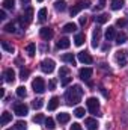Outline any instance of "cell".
I'll return each instance as SVG.
<instances>
[{"label":"cell","mask_w":128,"mask_h":130,"mask_svg":"<svg viewBox=\"0 0 128 130\" xmlns=\"http://www.w3.org/2000/svg\"><path fill=\"white\" fill-rule=\"evenodd\" d=\"M47 8H41L39 9V12H38V20L41 21V23H44L45 20H47Z\"/></svg>","instance_id":"ffe728a7"},{"label":"cell","mask_w":128,"mask_h":130,"mask_svg":"<svg viewBox=\"0 0 128 130\" xmlns=\"http://www.w3.org/2000/svg\"><path fill=\"white\" fill-rule=\"evenodd\" d=\"M105 6V0H99V3H98V9H102Z\"/></svg>","instance_id":"ee69618b"},{"label":"cell","mask_w":128,"mask_h":130,"mask_svg":"<svg viewBox=\"0 0 128 130\" xmlns=\"http://www.w3.org/2000/svg\"><path fill=\"white\" fill-rule=\"evenodd\" d=\"M62 61H63V62H68V64H71V65L75 64V58H74L72 53H66V55H63V56H62Z\"/></svg>","instance_id":"44dd1931"},{"label":"cell","mask_w":128,"mask_h":130,"mask_svg":"<svg viewBox=\"0 0 128 130\" xmlns=\"http://www.w3.org/2000/svg\"><path fill=\"white\" fill-rule=\"evenodd\" d=\"M92 74H94V70H92V68H89V67H86V68H81V70L78 71V76H80V79H81V80H86V82H89V80H91Z\"/></svg>","instance_id":"52a82bcc"},{"label":"cell","mask_w":128,"mask_h":130,"mask_svg":"<svg viewBox=\"0 0 128 130\" xmlns=\"http://www.w3.org/2000/svg\"><path fill=\"white\" fill-rule=\"evenodd\" d=\"M86 106H88V109H89L91 113H98V110H99V103H98V100L95 97L88 98L86 100Z\"/></svg>","instance_id":"277c9868"},{"label":"cell","mask_w":128,"mask_h":130,"mask_svg":"<svg viewBox=\"0 0 128 130\" xmlns=\"http://www.w3.org/2000/svg\"><path fill=\"white\" fill-rule=\"evenodd\" d=\"M2 48H3V50H6L8 53H14V52H15L14 45H12V44H9L8 41H2Z\"/></svg>","instance_id":"d4e9b609"},{"label":"cell","mask_w":128,"mask_h":130,"mask_svg":"<svg viewBox=\"0 0 128 130\" xmlns=\"http://www.w3.org/2000/svg\"><path fill=\"white\" fill-rule=\"evenodd\" d=\"M57 48H60V50H63V48H68L69 45H71V41H69V38H66V36H63V38H60L59 41H57Z\"/></svg>","instance_id":"5bb4252c"},{"label":"cell","mask_w":128,"mask_h":130,"mask_svg":"<svg viewBox=\"0 0 128 130\" xmlns=\"http://www.w3.org/2000/svg\"><path fill=\"white\" fill-rule=\"evenodd\" d=\"M54 8H56V11L63 12L65 9H66V2H65V0H57V2L54 3Z\"/></svg>","instance_id":"7402d4cb"},{"label":"cell","mask_w":128,"mask_h":130,"mask_svg":"<svg viewBox=\"0 0 128 130\" xmlns=\"http://www.w3.org/2000/svg\"><path fill=\"white\" fill-rule=\"evenodd\" d=\"M115 59L121 67H125L127 65V52L125 50H118L116 55H115Z\"/></svg>","instance_id":"8992f818"},{"label":"cell","mask_w":128,"mask_h":130,"mask_svg":"<svg viewBox=\"0 0 128 130\" xmlns=\"http://www.w3.org/2000/svg\"><path fill=\"white\" fill-rule=\"evenodd\" d=\"M33 18V9L32 8H27L24 12H23V17H21V24L24 26V24H29L30 21H32Z\"/></svg>","instance_id":"ba28073f"},{"label":"cell","mask_w":128,"mask_h":130,"mask_svg":"<svg viewBox=\"0 0 128 130\" xmlns=\"http://www.w3.org/2000/svg\"><path fill=\"white\" fill-rule=\"evenodd\" d=\"M78 61H80L81 64H86V65H89V64L94 62L92 56H91L89 53H86V52H80V53H78Z\"/></svg>","instance_id":"9c48e42d"},{"label":"cell","mask_w":128,"mask_h":130,"mask_svg":"<svg viewBox=\"0 0 128 130\" xmlns=\"http://www.w3.org/2000/svg\"><path fill=\"white\" fill-rule=\"evenodd\" d=\"M6 130H17V129H6Z\"/></svg>","instance_id":"681fc988"},{"label":"cell","mask_w":128,"mask_h":130,"mask_svg":"<svg viewBox=\"0 0 128 130\" xmlns=\"http://www.w3.org/2000/svg\"><path fill=\"white\" fill-rule=\"evenodd\" d=\"M99 38H101V29H99V27H95V29H94V36H92V47H94V48L98 47Z\"/></svg>","instance_id":"7c38bea8"},{"label":"cell","mask_w":128,"mask_h":130,"mask_svg":"<svg viewBox=\"0 0 128 130\" xmlns=\"http://www.w3.org/2000/svg\"><path fill=\"white\" fill-rule=\"evenodd\" d=\"M3 9H14L15 6V0H3Z\"/></svg>","instance_id":"4316f807"},{"label":"cell","mask_w":128,"mask_h":130,"mask_svg":"<svg viewBox=\"0 0 128 130\" xmlns=\"http://www.w3.org/2000/svg\"><path fill=\"white\" fill-rule=\"evenodd\" d=\"M116 35H118V33H116V29H115L113 26H110V27L105 30V39H107V41H112V39L116 38Z\"/></svg>","instance_id":"2e32d148"},{"label":"cell","mask_w":128,"mask_h":130,"mask_svg":"<svg viewBox=\"0 0 128 130\" xmlns=\"http://www.w3.org/2000/svg\"><path fill=\"white\" fill-rule=\"evenodd\" d=\"M71 80H72V77H69V76H66L62 79V86H66V85H69L71 83Z\"/></svg>","instance_id":"ab89813d"},{"label":"cell","mask_w":128,"mask_h":130,"mask_svg":"<svg viewBox=\"0 0 128 130\" xmlns=\"http://www.w3.org/2000/svg\"><path fill=\"white\" fill-rule=\"evenodd\" d=\"M38 2H39V3H41V2H44V0H38Z\"/></svg>","instance_id":"f907efd6"},{"label":"cell","mask_w":128,"mask_h":130,"mask_svg":"<svg viewBox=\"0 0 128 130\" xmlns=\"http://www.w3.org/2000/svg\"><path fill=\"white\" fill-rule=\"evenodd\" d=\"M81 9H83V8H81V5H80V3H77L75 6H72V8H71V17H75Z\"/></svg>","instance_id":"f546056e"},{"label":"cell","mask_w":128,"mask_h":130,"mask_svg":"<svg viewBox=\"0 0 128 130\" xmlns=\"http://www.w3.org/2000/svg\"><path fill=\"white\" fill-rule=\"evenodd\" d=\"M124 5H125V0H112V2H110V6H112L113 11H119V9H122Z\"/></svg>","instance_id":"9a60e30c"},{"label":"cell","mask_w":128,"mask_h":130,"mask_svg":"<svg viewBox=\"0 0 128 130\" xmlns=\"http://www.w3.org/2000/svg\"><path fill=\"white\" fill-rule=\"evenodd\" d=\"M33 121H35V123H45V120H44V115H41V113H38V115L33 118Z\"/></svg>","instance_id":"f35d334b"},{"label":"cell","mask_w":128,"mask_h":130,"mask_svg":"<svg viewBox=\"0 0 128 130\" xmlns=\"http://www.w3.org/2000/svg\"><path fill=\"white\" fill-rule=\"evenodd\" d=\"M95 21L98 24H104V23L109 21V15H107V14H99V15L95 17Z\"/></svg>","instance_id":"603a6c76"},{"label":"cell","mask_w":128,"mask_h":130,"mask_svg":"<svg viewBox=\"0 0 128 130\" xmlns=\"http://www.w3.org/2000/svg\"><path fill=\"white\" fill-rule=\"evenodd\" d=\"M71 130H83V129H81V126H80L78 123H74V124L71 126Z\"/></svg>","instance_id":"7bdbcfd3"},{"label":"cell","mask_w":128,"mask_h":130,"mask_svg":"<svg viewBox=\"0 0 128 130\" xmlns=\"http://www.w3.org/2000/svg\"><path fill=\"white\" fill-rule=\"evenodd\" d=\"M75 29H77V24H75V23H66L62 30L66 32V33H69V32H75Z\"/></svg>","instance_id":"484cf974"},{"label":"cell","mask_w":128,"mask_h":130,"mask_svg":"<svg viewBox=\"0 0 128 130\" xmlns=\"http://www.w3.org/2000/svg\"><path fill=\"white\" fill-rule=\"evenodd\" d=\"M6 18V12H5V9H2L0 11V20H5Z\"/></svg>","instance_id":"f6af8a7d"},{"label":"cell","mask_w":128,"mask_h":130,"mask_svg":"<svg viewBox=\"0 0 128 130\" xmlns=\"http://www.w3.org/2000/svg\"><path fill=\"white\" fill-rule=\"evenodd\" d=\"M127 20H118V21H116V24H118V26H119V27H124V26H127Z\"/></svg>","instance_id":"b9f144b4"},{"label":"cell","mask_w":128,"mask_h":130,"mask_svg":"<svg viewBox=\"0 0 128 130\" xmlns=\"http://www.w3.org/2000/svg\"><path fill=\"white\" fill-rule=\"evenodd\" d=\"M5 30L8 33H14L15 32V26H14V23H8L6 26H5Z\"/></svg>","instance_id":"e575fe53"},{"label":"cell","mask_w":128,"mask_h":130,"mask_svg":"<svg viewBox=\"0 0 128 130\" xmlns=\"http://www.w3.org/2000/svg\"><path fill=\"white\" fill-rule=\"evenodd\" d=\"M42 104H44V100L42 98H36V100H33V103H32L33 109H41Z\"/></svg>","instance_id":"1f68e13d"},{"label":"cell","mask_w":128,"mask_h":130,"mask_svg":"<svg viewBox=\"0 0 128 130\" xmlns=\"http://www.w3.org/2000/svg\"><path fill=\"white\" fill-rule=\"evenodd\" d=\"M11 121H12V113H9V112H3V113H2V120H0L2 126H6V124L11 123Z\"/></svg>","instance_id":"ac0fdd59"},{"label":"cell","mask_w":128,"mask_h":130,"mask_svg":"<svg viewBox=\"0 0 128 130\" xmlns=\"http://www.w3.org/2000/svg\"><path fill=\"white\" fill-rule=\"evenodd\" d=\"M80 5H81V8H91V2L89 0H81V2H78Z\"/></svg>","instance_id":"60d3db41"},{"label":"cell","mask_w":128,"mask_h":130,"mask_svg":"<svg viewBox=\"0 0 128 130\" xmlns=\"http://www.w3.org/2000/svg\"><path fill=\"white\" fill-rule=\"evenodd\" d=\"M54 65H56V62H54L53 59H44V61L41 62V70H42L45 74H50V73L54 71Z\"/></svg>","instance_id":"3957f363"},{"label":"cell","mask_w":128,"mask_h":130,"mask_svg":"<svg viewBox=\"0 0 128 130\" xmlns=\"http://www.w3.org/2000/svg\"><path fill=\"white\" fill-rule=\"evenodd\" d=\"M84 126L88 127V130H98V127H99V124H98V121L95 118H86Z\"/></svg>","instance_id":"8fae6325"},{"label":"cell","mask_w":128,"mask_h":130,"mask_svg":"<svg viewBox=\"0 0 128 130\" xmlns=\"http://www.w3.org/2000/svg\"><path fill=\"white\" fill-rule=\"evenodd\" d=\"M81 97H83V88L80 85L71 86L66 91V94H65V98H66V103L68 104H77V103H80Z\"/></svg>","instance_id":"6da1fadb"},{"label":"cell","mask_w":128,"mask_h":130,"mask_svg":"<svg viewBox=\"0 0 128 130\" xmlns=\"http://www.w3.org/2000/svg\"><path fill=\"white\" fill-rule=\"evenodd\" d=\"M32 88H33L35 92L42 94V92L45 91V82H44V79H42V77H36V79H33Z\"/></svg>","instance_id":"7a4b0ae2"},{"label":"cell","mask_w":128,"mask_h":130,"mask_svg":"<svg viewBox=\"0 0 128 130\" xmlns=\"http://www.w3.org/2000/svg\"><path fill=\"white\" fill-rule=\"evenodd\" d=\"M69 113H66V112H62V113H57V121L60 123V124H66L68 121H69Z\"/></svg>","instance_id":"d6986e66"},{"label":"cell","mask_w":128,"mask_h":130,"mask_svg":"<svg viewBox=\"0 0 128 130\" xmlns=\"http://www.w3.org/2000/svg\"><path fill=\"white\" fill-rule=\"evenodd\" d=\"M3 77H5V82H14L15 80V71L12 68H8L3 73Z\"/></svg>","instance_id":"4fadbf2b"},{"label":"cell","mask_w":128,"mask_h":130,"mask_svg":"<svg viewBox=\"0 0 128 130\" xmlns=\"http://www.w3.org/2000/svg\"><path fill=\"white\" fill-rule=\"evenodd\" d=\"M48 86H50V89H54V86H56V82H54V80H50Z\"/></svg>","instance_id":"7dc6e473"},{"label":"cell","mask_w":128,"mask_h":130,"mask_svg":"<svg viewBox=\"0 0 128 130\" xmlns=\"http://www.w3.org/2000/svg\"><path fill=\"white\" fill-rule=\"evenodd\" d=\"M26 126H27V124H26L24 121H17V123H15V129L17 130H26Z\"/></svg>","instance_id":"8d00e7d4"},{"label":"cell","mask_w":128,"mask_h":130,"mask_svg":"<svg viewBox=\"0 0 128 130\" xmlns=\"http://www.w3.org/2000/svg\"><path fill=\"white\" fill-rule=\"evenodd\" d=\"M84 113H86V112H84V107H77V109L74 110V115H75L77 118H83Z\"/></svg>","instance_id":"d6a6232c"},{"label":"cell","mask_w":128,"mask_h":130,"mask_svg":"<svg viewBox=\"0 0 128 130\" xmlns=\"http://www.w3.org/2000/svg\"><path fill=\"white\" fill-rule=\"evenodd\" d=\"M21 2H23V3H29L30 0H21Z\"/></svg>","instance_id":"c3c4849f"},{"label":"cell","mask_w":128,"mask_h":130,"mask_svg":"<svg viewBox=\"0 0 128 130\" xmlns=\"http://www.w3.org/2000/svg\"><path fill=\"white\" fill-rule=\"evenodd\" d=\"M68 74H69V70H68L66 67H62V68L59 70V76H60V77H66Z\"/></svg>","instance_id":"74e56055"},{"label":"cell","mask_w":128,"mask_h":130,"mask_svg":"<svg viewBox=\"0 0 128 130\" xmlns=\"http://www.w3.org/2000/svg\"><path fill=\"white\" fill-rule=\"evenodd\" d=\"M17 95H18L20 98H24L26 95H27L26 88H24V86H18V88H17Z\"/></svg>","instance_id":"4dcf8cb0"},{"label":"cell","mask_w":128,"mask_h":130,"mask_svg":"<svg viewBox=\"0 0 128 130\" xmlns=\"http://www.w3.org/2000/svg\"><path fill=\"white\" fill-rule=\"evenodd\" d=\"M29 74H30L29 70H21V71H20V79H21V80H26V79L29 77Z\"/></svg>","instance_id":"d590c367"},{"label":"cell","mask_w":128,"mask_h":130,"mask_svg":"<svg viewBox=\"0 0 128 130\" xmlns=\"http://www.w3.org/2000/svg\"><path fill=\"white\" fill-rule=\"evenodd\" d=\"M14 112H15V115H18V117H26L27 112H29V107H27L24 103H17V104L14 106Z\"/></svg>","instance_id":"5b68a950"},{"label":"cell","mask_w":128,"mask_h":130,"mask_svg":"<svg viewBox=\"0 0 128 130\" xmlns=\"http://www.w3.org/2000/svg\"><path fill=\"white\" fill-rule=\"evenodd\" d=\"M116 42H118V44H124V42H127V35H125L124 32L118 33V35H116Z\"/></svg>","instance_id":"f1b7e54d"},{"label":"cell","mask_w":128,"mask_h":130,"mask_svg":"<svg viewBox=\"0 0 128 130\" xmlns=\"http://www.w3.org/2000/svg\"><path fill=\"white\" fill-rule=\"evenodd\" d=\"M45 127L48 130H54L56 129V123H54V120L53 118H47L45 120Z\"/></svg>","instance_id":"83f0119b"},{"label":"cell","mask_w":128,"mask_h":130,"mask_svg":"<svg viewBox=\"0 0 128 130\" xmlns=\"http://www.w3.org/2000/svg\"><path fill=\"white\" fill-rule=\"evenodd\" d=\"M26 50H27L29 56H35V53H36V45L32 42V44H29V45H27V48H26Z\"/></svg>","instance_id":"836d02e7"},{"label":"cell","mask_w":128,"mask_h":130,"mask_svg":"<svg viewBox=\"0 0 128 130\" xmlns=\"http://www.w3.org/2000/svg\"><path fill=\"white\" fill-rule=\"evenodd\" d=\"M39 35H41V38L44 39V41H48V39H51L53 38V29H50V27H42L41 30H39Z\"/></svg>","instance_id":"30bf717a"},{"label":"cell","mask_w":128,"mask_h":130,"mask_svg":"<svg viewBox=\"0 0 128 130\" xmlns=\"http://www.w3.org/2000/svg\"><path fill=\"white\" fill-rule=\"evenodd\" d=\"M59 106V97H51L48 100V110H56Z\"/></svg>","instance_id":"e0dca14e"},{"label":"cell","mask_w":128,"mask_h":130,"mask_svg":"<svg viewBox=\"0 0 128 130\" xmlns=\"http://www.w3.org/2000/svg\"><path fill=\"white\" fill-rule=\"evenodd\" d=\"M86 24V17H80V26H84Z\"/></svg>","instance_id":"bcb514c9"},{"label":"cell","mask_w":128,"mask_h":130,"mask_svg":"<svg viewBox=\"0 0 128 130\" xmlns=\"http://www.w3.org/2000/svg\"><path fill=\"white\" fill-rule=\"evenodd\" d=\"M74 42H75V45H77V47L83 45V42H84V33H77V35H75V38H74Z\"/></svg>","instance_id":"cb8c5ba5"}]
</instances>
